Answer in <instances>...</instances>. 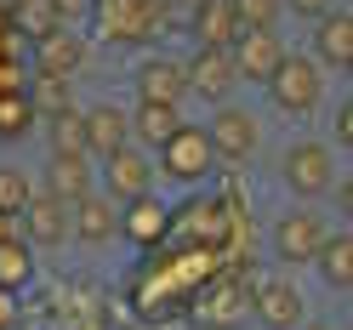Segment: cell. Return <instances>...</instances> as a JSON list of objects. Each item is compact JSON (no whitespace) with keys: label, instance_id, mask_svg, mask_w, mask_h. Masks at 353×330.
<instances>
[{"label":"cell","instance_id":"obj_1","mask_svg":"<svg viewBox=\"0 0 353 330\" xmlns=\"http://www.w3.org/2000/svg\"><path fill=\"white\" fill-rule=\"evenodd\" d=\"M268 97H274L279 114L307 120V114L319 108V97H325V69H319V57H291V52H285V63H279L274 80H268Z\"/></svg>","mask_w":353,"mask_h":330},{"label":"cell","instance_id":"obj_2","mask_svg":"<svg viewBox=\"0 0 353 330\" xmlns=\"http://www.w3.org/2000/svg\"><path fill=\"white\" fill-rule=\"evenodd\" d=\"M279 177L296 200H319V194L336 188V165H330V148L325 143H291L279 160Z\"/></svg>","mask_w":353,"mask_h":330},{"label":"cell","instance_id":"obj_3","mask_svg":"<svg viewBox=\"0 0 353 330\" xmlns=\"http://www.w3.org/2000/svg\"><path fill=\"white\" fill-rule=\"evenodd\" d=\"M23 223H17V234L29 239V245H40V251H57L63 239L74 234V205L69 200H57V194L46 188V194H29V205L17 211Z\"/></svg>","mask_w":353,"mask_h":330},{"label":"cell","instance_id":"obj_4","mask_svg":"<svg viewBox=\"0 0 353 330\" xmlns=\"http://www.w3.org/2000/svg\"><path fill=\"white\" fill-rule=\"evenodd\" d=\"M211 160H216V154H211V137L200 125H176L171 137L160 143V171L171 183H200L211 171Z\"/></svg>","mask_w":353,"mask_h":330},{"label":"cell","instance_id":"obj_5","mask_svg":"<svg viewBox=\"0 0 353 330\" xmlns=\"http://www.w3.org/2000/svg\"><path fill=\"white\" fill-rule=\"evenodd\" d=\"M205 137H211V154H216V160H251L256 143H262V125L245 114V108L223 103V108H216V120L205 125Z\"/></svg>","mask_w":353,"mask_h":330},{"label":"cell","instance_id":"obj_6","mask_svg":"<svg viewBox=\"0 0 353 330\" xmlns=\"http://www.w3.org/2000/svg\"><path fill=\"white\" fill-rule=\"evenodd\" d=\"M234 85H239V69L228 46H200L188 57V92H200L205 103H228Z\"/></svg>","mask_w":353,"mask_h":330},{"label":"cell","instance_id":"obj_7","mask_svg":"<svg viewBox=\"0 0 353 330\" xmlns=\"http://www.w3.org/2000/svg\"><path fill=\"white\" fill-rule=\"evenodd\" d=\"M103 183H108V200L125 205V200H137V194L154 188V160H148L143 148L125 143V148H114V154L103 160Z\"/></svg>","mask_w":353,"mask_h":330},{"label":"cell","instance_id":"obj_8","mask_svg":"<svg viewBox=\"0 0 353 330\" xmlns=\"http://www.w3.org/2000/svg\"><path fill=\"white\" fill-rule=\"evenodd\" d=\"M228 52H234L239 80H256V85H268L274 69L285 63V46H279V34H274V29H239V40H234Z\"/></svg>","mask_w":353,"mask_h":330},{"label":"cell","instance_id":"obj_9","mask_svg":"<svg viewBox=\"0 0 353 330\" xmlns=\"http://www.w3.org/2000/svg\"><path fill=\"white\" fill-rule=\"evenodd\" d=\"M319 245H325V216H319V211H291V216H279V228H274L279 262H314Z\"/></svg>","mask_w":353,"mask_h":330},{"label":"cell","instance_id":"obj_10","mask_svg":"<svg viewBox=\"0 0 353 330\" xmlns=\"http://www.w3.org/2000/svg\"><path fill=\"white\" fill-rule=\"evenodd\" d=\"M80 63H85V34H74L69 23L34 40V69L46 74V80H69Z\"/></svg>","mask_w":353,"mask_h":330},{"label":"cell","instance_id":"obj_11","mask_svg":"<svg viewBox=\"0 0 353 330\" xmlns=\"http://www.w3.org/2000/svg\"><path fill=\"white\" fill-rule=\"evenodd\" d=\"M183 97H188V63L148 57L137 69V103H176V108H183Z\"/></svg>","mask_w":353,"mask_h":330},{"label":"cell","instance_id":"obj_12","mask_svg":"<svg viewBox=\"0 0 353 330\" xmlns=\"http://www.w3.org/2000/svg\"><path fill=\"white\" fill-rule=\"evenodd\" d=\"M251 307H256V319L268 324V330H296L302 313H307V302H302V291H296L291 279H262Z\"/></svg>","mask_w":353,"mask_h":330},{"label":"cell","instance_id":"obj_13","mask_svg":"<svg viewBox=\"0 0 353 330\" xmlns=\"http://www.w3.org/2000/svg\"><path fill=\"white\" fill-rule=\"evenodd\" d=\"M131 143V114L114 103H97V108H85V154H97V160H108L114 148Z\"/></svg>","mask_w":353,"mask_h":330},{"label":"cell","instance_id":"obj_14","mask_svg":"<svg viewBox=\"0 0 353 330\" xmlns=\"http://www.w3.org/2000/svg\"><path fill=\"white\" fill-rule=\"evenodd\" d=\"M120 234V211L108 194H80L74 200V239L80 245H108Z\"/></svg>","mask_w":353,"mask_h":330},{"label":"cell","instance_id":"obj_15","mask_svg":"<svg viewBox=\"0 0 353 330\" xmlns=\"http://www.w3.org/2000/svg\"><path fill=\"white\" fill-rule=\"evenodd\" d=\"M314 57L319 63H330V69H347L353 63V12H336L330 6L325 17H314Z\"/></svg>","mask_w":353,"mask_h":330},{"label":"cell","instance_id":"obj_16","mask_svg":"<svg viewBox=\"0 0 353 330\" xmlns=\"http://www.w3.org/2000/svg\"><path fill=\"white\" fill-rule=\"evenodd\" d=\"M171 228V211L154 200V194H137V200H125V216H120V234L131 245H160Z\"/></svg>","mask_w":353,"mask_h":330},{"label":"cell","instance_id":"obj_17","mask_svg":"<svg viewBox=\"0 0 353 330\" xmlns=\"http://www.w3.org/2000/svg\"><path fill=\"white\" fill-rule=\"evenodd\" d=\"M314 268H319V279L330 291H353V234H325Z\"/></svg>","mask_w":353,"mask_h":330},{"label":"cell","instance_id":"obj_18","mask_svg":"<svg viewBox=\"0 0 353 330\" xmlns=\"http://www.w3.org/2000/svg\"><path fill=\"white\" fill-rule=\"evenodd\" d=\"M52 194L69 205L92 194V154H52Z\"/></svg>","mask_w":353,"mask_h":330},{"label":"cell","instance_id":"obj_19","mask_svg":"<svg viewBox=\"0 0 353 330\" xmlns=\"http://www.w3.org/2000/svg\"><path fill=\"white\" fill-rule=\"evenodd\" d=\"M176 125H183V108H176V103H137V114H131V137H143L148 148H160Z\"/></svg>","mask_w":353,"mask_h":330},{"label":"cell","instance_id":"obj_20","mask_svg":"<svg viewBox=\"0 0 353 330\" xmlns=\"http://www.w3.org/2000/svg\"><path fill=\"white\" fill-rule=\"evenodd\" d=\"M194 34H200V46H234V40H239V17H234V6H228V0H200Z\"/></svg>","mask_w":353,"mask_h":330},{"label":"cell","instance_id":"obj_21","mask_svg":"<svg viewBox=\"0 0 353 330\" xmlns=\"http://www.w3.org/2000/svg\"><path fill=\"white\" fill-rule=\"evenodd\" d=\"M239 302H245V285H234V279L211 285V291H205V307H200L205 330H234V319H239Z\"/></svg>","mask_w":353,"mask_h":330},{"label":"cell","instance_id":"obj_22","mask_svg":"<svg viewBox=\"0 0 353 330\" xmlns=\"http://www.w3.org/2000/svg\"><path fill=\"white\" fill-rule=\"evenodd\" d=\"M29 279H34V251H29V239H23V234L0 239V291H17V285H29Z\"/></svg>","mask_w":353,"mask_h":330},{"label":"cell","instance_id":"obj_23","mask_svg":"<svg viewBox=\"0 0 353 330\" xmlns=\"http://www.w3.org/2000/svg\"><path fill=\"white\" fill-rule=\"evenodd\" d=\"M52 154H85V114L74 108L52 114Z\"/></svg>","mask_w":353,"mask_h":330},{"label":"cell","instance_id":"obj_24","mask_svg":"<svg viewBox=\"0 0 353 330\" xmlns=\"http://www.w3.org/2000/svg\"><path fill=\"white\" fill-rule=\"evenodd\" d=\"M29 194H34V183H29L23 165H0V211L17 216V211L29 205Z\"/></svg>","mask_w":353,"mask_h":330},{"label":"cell","instance_id":"obj_25","mask_svg":"<svg viewBox=\"0 0 353 330\" xmlns=\"http://www.w3.org/2000/svg\"><path fill=\"white\" fill-rule=\"evenodd\" d=\"M17 23H23L34 40L40 34H52V29H63V12L52 6V0H17Z\"/></svg>","mask_w":353,"mask_h":330},{"label":"cell","instance_id":"obj_26","mask_svg":"<svg viewBox=\"0 0 353 330\" xmlns=\"http://www.w3.org/2000/svg\"><path fill=\"white\" fill-rule=\"evenodd\" d=\"M228 6L239 17V29H274L279 12H285V0H228Z\"/></svg>","mask_w":353,"mask_h":330},{"label":"cell","instance_id":"obj_27","mask_svg":"<svg viewBox=\"0 0 353 330\" xmlns=\"http://www.w3.org/2000/svg\"><path fill=\"white\" fill-rule=\"evenodd\" d=\"M40 108H46V114H63V108H69V97H63V80H46V74H40Z\"/></svg>","mask_w":353,"mask_h":330},{"label":"cell","instance_id":"obj_28","mask_svg":"<svg viewBox=\"0 0 353 330\" xmlns=\"http://www.w3.org/2000/svg\"><path fill=\"white\" fill-rule=\"evenodd\" d=\"M336 137H342V148L353 154V97H347V103L336 108Z\"/></svg>","mask_w":353,"mask_h":330},{"label":"cell","instance_id":"obj_29","mask_svg":"<svg viewBox=\"0 0 353 330\" xmlns=\"http://www.w3.org/2000/svg\"><path fill=\"white\" fill-rule=\"evenodd\" d=\"M285 6H291L296 17H325L330 6H336V0H285Z\"/></svg>","mask_w":353,"mask_h":330},{"label":"cell","instance_id":"obj_30","mask_svg":"<svg viewBox=\"0 0 353 330\" xmlns=\"http://www.w3.org/2000/svg\"><path fill=\"white\" fill-rule=\"evenodd\" d=\"M52 6L63 12V23H69V17H85V6H92V0H52Z\"/></svg>","mask_w":353,"mask_h":330},{"label":"cell","instance_id":"obj_31","mask_svg":"<svg viewBox=\"0 0 353 330\" xmlns=\"http://www.w3.org/2000/svg\"><path fill=\"white\" fill-rule=\"evenodd\" d=\"M342 216H347V223H353V177L342 183Z\"/></svg>","mask_w":353,"mask_h":330},{"label":"cell","instance_id":"obj_32","mask_svg":"<svg viewBox=\"0 0 353 330\" xmlns=\"http://www.w3.org/2000/svg\"><path fill=\"white\" fill-rule=\"evenodd\" d=\"M12 234H17V223H12L6 211H0V239H12Z\"/></svg>","mask_w":353,"mask_h":330},{"label":"cell","instance_id":"obj_33","mask_svg":"<svg viewBox=\"0 0 353 330\" xmlns=\"http://www.w3.org/2000/svg\"><path fill=\"white\" fill-rule=\"evenodd\" d=\"M12 324V307H6V291H0V330Z\"/></svg>","mask_w":353,"mask_h":330},{"label":"cell","instance_id":"obj_34","mask_svg":"<svg viewBox=\"0 0 353 330\" xmlns=\"http://www.w3.org/2000/svg\"><path fill=\"white\" fill-rule=\"evenodd\" d=\"M296 330H325V324H296Z\"/></svg>","mask_w":353,"mask_h":330},{"label":"cell","instance_id":"obj_35","mask_svg":"<svg viewBox=\"0 0 353 330\" xmlns=\"http://www.w3.org/2000/svg\"><path fill=\"white\" fill-rule=\"evenodd\" d=\"M347 80H353V63H347Z\"/></svg>","mask_w":353,"mask_h":330}]
</instances>
